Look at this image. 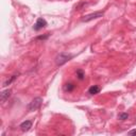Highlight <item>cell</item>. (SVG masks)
<instances>
[{"label": "cell", "mask_w": 136, "mask_h": 136, "mask_svg": "<svg viewBox=\"0 0 136 136\" xmlns=\"http://www.w3.org/2000/svg\"><path fill=\"white\" fill-rule=\"evenodd\" d=\"M118 118H119L120 120H125V119L129 118V114H128V113H121V114L118 116Z\"/></svg>", "instance_id": "obj_11"}, {"label": "cell", "mask_w": 136, "mask_h": 136, "mask_svg": "<svg viewBox=\"0 0 136 136\" xmlns=\"http://www.w3.org/2000/svg\"><path fill=\"white\" fill-rule=\"evenodd\" d=\"M49 36H50V34H49V33H46L45 35H39V36H37V37H36V39H42V41H45V39H47Z\"/></svg>", "instance_id": "obj_12"}, {"label": "cell", "mask_w": 136, "mask_h": 136, "mask_svg": "<svg viewBox=\"0 0 136 136\" xmlns=\"http://www.w3.org/2000/svg\"><path fill=\"white\" fill-rule=\"evenodd\" d=\"M19 128H20V130H21L22 132L29 131V130L32 128V121H31V120H24V121H22V122L20 123Z\"/></svg>", "instance_id": "obj_5"}, {"label": "cell", "mask_w": 136, "mask_h": 136, "mask_svg": "<svg viewBox=\"0 0 136 136\" xmlns=\"http://www.w3.org/2000/svg\"><path fill=\"white\" fill-rule=\"evenodd\" d=\"M104 15V11H97V12H94L92 14H87L85 16H83L81 18V21L82 22H89L94 19H97V18H100Z\"/></svg>", "instance_id": "obj_2"}, {"label": "cell", "mask_w": 136, "mask_h": 136, "mask_svg": "<svg viewBox=\"0 0 136 136\" xmlns=\"http://www.w3.org/2000/svg\"><path fill=\"white\" fill-rule=\"evenodd\" d=\"M128 134L129 135H136V130H132V131L128 132Z\"/></svg>", "instance_id": "obj_13"}, {"label": "cell", "mask_w": 136, "mask_h": 136, "mask_svg": "<svg viewBox=\"0 0 136 136\" xmlns=\"http://www.w3.org/2000/svg\"><path fill=\"white\" fill-rule=\"evenodd\" d=\"M77 77H78L79 80H84V77H85L84 71L82 69H78L77 70Z\"/></svg>", "instance_id": "obj_10"}, {"label": "cell", "mask_w": 136, "mask_h": 136, "mask_svg": "<svg viewBox=\"0 0 136 136\" xmlns=\"http://www.w3.org/2000/svg\"><path fill=\"white\" fill-rule=\"evenodd\" d=\"M72 58H73L72 54H68V53L62 52V53H60V54H58V56H57V58H56V64L58 66H62V65L66 64L68 61H70Z\"/></svg>", "instance_id": "obj_1"}, {"label": "cell", "mask_w": 136, "mask_h": 136, "mask_svg": "<svg viewBox=\"0 0 136 136\" xmlns=\"http://www.w3.org/2000/svg\"><path fill=\"white\" fill-rule=\"evenodd\" d=\"M18 75H19V73H17V74H14V75H12L10 79H8L7 81H6V82L3 83V87H7V86H9V85H11L13 82H14V81L18 78Z\"/></svg>", "instance_id": "obj_8"}, {"label": "cell", "mask_w": 136, "mask_h": 136, "mask_svg": "<svg viewBox=\"0 0 136 136\" xmlns=\"http://www.w3.org/2000/svg\"><path fill=\"white\" fill-rule=\"evenodd\" d=\"M42 103H43V98H42V97H36V98H34V99L28 104V111L33 112V111L38 110V108L41 107V105H42Z\"/></svg>", "instance_id": "obj_3"}, {"label": "cell", "mask_w": 136, "mask_h": 136, "mask_svg": "<svg viewBox=\"0 0 136 136\" xmlns=\"http://www.w3.org/2000/svg\"><path fill=\"white\" fill-rule=\"evenodd\" d=\"M11 89H6V90H3L2 93H1V102L3 103V102H6L9 98H10V96H11Z\"/></svg>", "instance_id": "obj_7"}, {"label": "cell", "mask_w": 136, "mask_h": 136, "mask_svg": "<svg viewBox=\"0 0 136 136\" xmlns=\"http://www.w3.org/2000/svg\"><path fill=\"white\" fill-rule=\"evenodd\" d=\"M46 26H47V21H46L44 18H38V19L36 20L34 27H33V29H34L35 31H39V30H42L43 28H45Z\"/></svg>", "instance_id": "obj_4"}, {"label": "cell", "mask_w": 136, "mask_h": 136, "mask_svg": "<svg viewBox=\"0 0 136 136\" xmlns=\"http://www.w3.org/2000/svg\"><path fill=\"white\" fill-rule=\"evenodd\" d=\"M100 90H101L100 86H98V85H93V86H90V87L88 88V94L92 95V96H94V95L99 94Z\"/></svg>", "instance_id": "obj_6"}, {"label": "cell", "mask_w": 136, "mask_h": 136, "mask_svg": "<svg viewBox=\"0 0 136 136\" xmlns=\"http://www.w3.org/2000/svg\"><path fill=\"white\" fill-rule=\"evenodd\" d=\"M74 88H75V85H74L73 83H71V82L65 84V86H64V90H65V92H68V93H71Z\"/></svg>", "instance_id": "obj_9"}]
</instances>
